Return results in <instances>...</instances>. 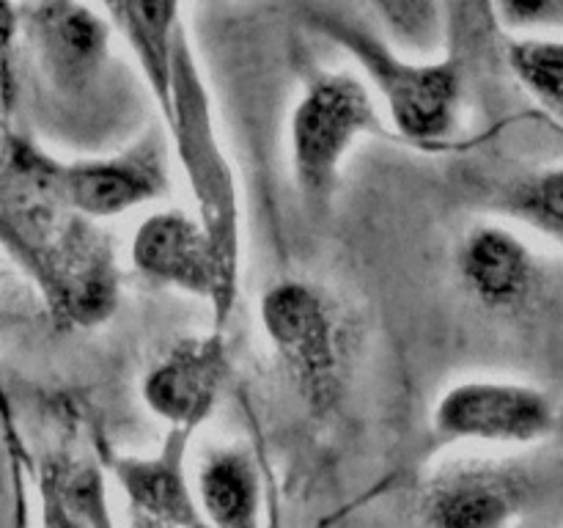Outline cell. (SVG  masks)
<instances>
[{"label": "cell", "instance_id": "cell-1", "mask_svg": "<svg viewBox=\"0 0 563 528\" xmlns=\"http://www.w3.org/2000/svg\"><path fill=\"white\" fill-rule=\"evenodd\" d=\"M66 160L5 127L0 157V240L66 330H97L121 306V267L104 223L66 198Z\"/></svg>", "mask_w": 563, "mask_h": 528}, {"label": "cell", "instance_id": "cell-2", "mask_svg": "<svg viewBox=\"0 0 563 528\" xmlns=\"http://www.w3.org/2000/svg\"><path fill=\"white\" fill-rule=\"evenodd\" d=\"M163 121L176 168L196 207L192 212L212 234L231 295L240 297L242 256H245V201H242L240 176L220 135L212 94L203 80L201 64L187 38V31L181 33L179 50H176L170 97Z\"/></svg>", "mask_w": 563, "mask_h": 528}, {"label": "cell", "instance_id": "cell-3", "mask_svg": "<svg viewBox=\"0 0 563 528\" xmlns=\"http://www.w3.org/2000/svg\"><path fill=\"white\" fill-rule=\"evenodd\" d=\"M306 25L355 61L396 135L423 148L443 146L456 135L462 121V72L456 58H412L388 36L335 9H311Z\"/></svg>", "mask_w": 563, "mask_h": 528}, {"label": "cell", "instance_id": "cell-4", "mask_svg": "<svg viewBox=\"0 0 563 528\" xmlns=\"http://www.w3.org/2000/svg\"><path fill=\"white\" fill-rule=\"evenodd\" d=\"M377 97L357 72H313L289 116V170L311 209L333 201L341 174L366 135L383 130Z\"/></svg>", "mask_w": 563, "mask_h": 528}, {"label": "cell", "instance_id": "cell-5", "mask_svg": "<svg viewBox=\"0 0 563 528\" xmlns=\"http://www.w3.org/2000/svg\"><path fill=\"white\" fill-rule=\"evenodd\" d=\"M258 322L308 410H333L346 377V333L330 292L308 278L273 280L258 300Z\"/></svg>", "mask_w": 563, "mask_h": 528}, {"label": "cell", "instance_id": "cell-6", "mask_svg": "<svg viewBox=\"0 0 563 528\" xmlns=\"http://www.w3.org/2000/svg\"><path fill=\"white\" fill-rule=\"evenodd\" d=\"M429 424L449 446H533L555 432L559 405L528 380L465 377L438 396Z\"/></svg>", "mask_w": 563, "mask_h": 528}, {"label": "cell", "instance_id": "cell-7", "mask_svg": "<svg viewBox=\"0 0 563 528\" xmlns=\"http://www.w3.org/2000/svg\"><path fill=\"white\" fill-rule=\"evenodd\" d=\"M130 262L146 284L207 302L212 328L225 330L236 297L229 289L212 234L196 212L179 207L148 212L132 234Z\"/></svg>", "mask_w": 563, "mask_h": 528}, {"label": "cell", "instance_id": "cell-8", "mask_svg": "<svg viewBox=\"0 0 563 528\" xmlns=\"http://www.w3.org/2000/svg\"><path fill=\"white\" fill-rule=\"evenodd\" d=\"M20 9L22 47L44 82L64 97H82L110 61L113 22L86 0H27Z\"/></svg>", "mask_w": 563, "mask_h": 528}, {"label": "cell", "instance_id": "cell-9", "mask_svg": "<svg viewBox=\"0 0 563 528\" xmlns=\"http://www.w3.org/2000/svg\"><path fill=\"white\" fill-rule=\"evenodd\" d=\"M451 264L462 295L493 317H522L542 297V258L522 231L500 220L462 231Z\"/></svg>", "mask_w": 563, "mask_h": 528}, {"label": "cell", "instance_id": "cell-10", "mask_svg": "<svg viewBox=\"0 0 563 528\" xmlns=\"http://www.w3.org/2000/svg\"><path fill=\"white\" fill-rule=\"evenodd\" d=\"M170 157L168 130H148L119 152L66 160V198L80 215L108 223L170 190Z\"/></svg>", "mask_w": 563, "mask_h": 528}, {"label": "cell", "instance_id": "cell-11", "mask_svg": "<svg viewBox=\"0 0 563 528\" xmlns=\"http://www.w3.org/2000/svg\"><path fill=\"white\" fill-rule=\"evenodd\" d=\"M231 377L225 330L187 333L176 339L141 380L146 410L168 429L192 435L209 421Z\"/></svg>", "mask_w": 563, "mask_h": 528}, {"label": "cell", "instance_id": "cell-12", "mask_svg": "<svg viewBox=\"0 0 563 528\" xmlns=\"http://www.w3.org/2000/svg\"><path fill=\"white\" fill-rule=\"evenodd\" d=\"M528 479L498 460L451 462L423 493L429 528H509L528 504Z\"/></svg>", "mask_w": 563, "mask_h": 528}, {"label": "cell", "instance_id": "cell-13", "mask_svg": "<svg viewBox=\"0 0 563 528\" xmlns=\"http://www.w3.org/2000/svg\"><path fill=\"white\" fill-rule=\"evenodd\" d=\"M190 435L168 429L157 454L113 457L115 482L130 498L132 512L163 520L176 528H212L203 517L201 501L187 482L185 454Z\"/></svg>", "mask_w": 563, "mask_h": 528}, {"label": "cell", "instance_id": "cell-14", "mask_svg": "<svg viewBox=\"0 0 563 528\" xmlns=\"http://www.w3.org/2000/svg\"><path fill=\"white\" fill-rule=\"evenodd\" d=\"M97 3L110 16L115 31L124 36L163 116L168 108L176 50L185 33L181 0H97Z\"/></svg>", "mask_w": 563, "mask_h": 528}, {"label": "cell", "instance_id": "cell-15", "mask_svg": "<svg viewBox=\"0 0 563 528\" xmlns=\"http://www.w3.org/2000/svg\"><path fill=\"white\" fill-rule=\"evenodd\" d=\"M196 493L212 528H258L262 522V479L242 446H220L203 457Z\"/></svg>", "mask_w": 563, "mask_h": 528}, {"label": "cell", "instance_id": "cell-16", "mask_svg": "<svg viewBox=\"0 0 563 528\" xmlns=\"http://www.w3.org/2000/svg\"><path fill=\"white\" fill-rule=\"evenodd\" d=\"M42 493L53 528H108L102 476L91 462L49 457L42 465Z\"/></svg>", "mask_w": 563, "mask_h": 528}, {"label": "cell", "instance_id": "cell-17", "mask_svg": "<svg viewBox=\"0 0 563 528\" xmlns=\"http://www.w3.org/2000/svg\"><path fill=\"white\" fill-rule=\"evenodd\" d=\"M498 209L522 229L563 248V163L528 170L498 198Z\"/></svg>", "mask_w": 563, "mask_h": 528}, {"label": "cell", "instance_id": "cell-18", "mask_svg": "<svg viewBox=\"0 0 563 528\" xmlns=\"http://www.w3.org/2000/svg\"><path fill=\"white\" fill-rule=\"evenodd\" d=\"M385 36L421 61L443 58L449 16L445 0H372Z\"/></svg>", "mask_w": 563, "mask_h": 528}, {"label": "cell", "instance_id": "cell-19", "mask_svg": "<svg viewBox=\"0 0 563 528\" xmlns=\"http://www.w3.org/2000/svg\"><path fill=\"white\" fill-rule=\"evenodd\" d=\"M506 64L522 91L544 108L563 110V38L520 33L506 44Z\"/></svg>", "mask_w": 563, "mask_h": 528}, {"label": "cell", "instance_id": "cell-20", "mask_svg": "<svg viewBox=\"0 0 563 528\" xmlns=\"http://www.w3.org/2000/svg\"><path fill=\"white\" fill-rule=\"evenodd\" d=\"M493 6L500 22L517 33H539L563 22V0H493Z\"/></svg>", "mask_w": 563, "mask_h": 528}, {"label": "cell", "instance_id": "cell-21", "mask_svg": "<svg viewBox=\"0 0 563 528\" xmlns=\"http://www.w3.org/2000/svg\"><path fill=\"white\" fill-rule=\"evenodd\" d=\"M132 528H176V526H168V522L163 520H154V517L141 515V512H132Z\"/></svg>", "mask_w": 563, "mask_h": 528}]
</instances>
